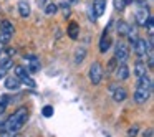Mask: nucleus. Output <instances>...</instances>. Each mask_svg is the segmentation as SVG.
Listing matches in <instances>:
<instances>
[{"label": "nucleus", "mask_w": 154, "mask_h": 137, "mask_svg": "<svg viewBox=\"0 0 154 137\" xmlns=\"http://www.w3.org/2000/svg\"><path fill=\"white\" fill-rule=\"evenodd\" d=\"M88 76H90V81L91 84H100L103 81V76H104V70L101 66L100 61H93L90 66V71H88Z\"/></svg>", "instance_id": "4"}, {"label": "nucleus", "mask_w": 154, "mask_h": 137, "mask_svg": "<svg viewBox=\"0 0 154 137\" xmlns=\"http://www.w3.org/2000/svg\"><path fill=\"white\" fill-rule=\"evenodd\" d=\"M28 121V109L27 107H18L12 116H8L7 119L4 121V124L0 126V130L2 132H8V134H18L23 126Z\"/></svg>", "instance_id": "1"}, {"label": "nucleus", "mask_w": 154, "mask_h": 137, "mask_svg": "<svg viewBox=\"0 0 154 137\" xmlns=\"http://www.w3.org/2000/svg\"><path fill=\"white\" fill-rule=\"evenodd\" d=\"M58 12V5L57 4H48L45 7V15H55Z\"/></svg>", "instance_id": "21"}, {"label": "nucleus", "mask_w": 154, "mask_h": 137, "mask_svg": "<svg viewBox=\"0 0 154 137\" xmlns=\"http://www.w3.org/2000/svg\"><path fill=\"white\" fill-rule=\"evenodd\" d=\"M118 33L119 35H123V37H126V33H128V30H129V25L126 23V22H118Z\"/></svg>", "instance_id": "20"}, {"label": "nucleus", "mask_w": 154, "mask_h": 137, "mask_svg": "<svg viewBox=\"0 0 154 137\" xmlns=\"http://www.w3.org/2000/svg\"><path fill=\"white\" fill-rule=\"evenodd\" d=\"M109 94H111V97H113L114 103H123V101H126V97H128L126 89H124L123 86H119V84H111L109 86Z\"/></svg>", "instance_id": "8"}, {"label": "nucleus", "mask_w": 154, "mask_h": 137, "mask_svg": "<svg viewBox=\"0 0 154 137\" xmlns=\"http://www.w3.org/2000/svg\"><path fill=\"white\" fill-rule=\"evenodd\" d=\"M137 132H139V126H131L129 127V130H128V137H136L137 136Z\"/></svg>", "instance_id": "23"}, {"label": "nucleus", "mask_w": 154, "mask_h": 137, "mask_svg": "<svg viewBox=\"0 0 154 137\" xmlns=\"http://www.w3.org/2000/svg\"><path fill=\"white\" fill-rule=\"evenodd\" d=\"M5 107H7V103H0V116H2V114H4Z\"/></svg>", "instance_id": "25"}, {"label": "nucleus", "mask_w": 154, "mask_h": 137, "mask_svg": "<svg viewBox=\"0 0 154 137\" xmlns=\"http://www.w3.org/2000/svg\"><path fill=\"white\" fill-rule=\"evenodd\" d=\"M134 18H136V23H137V27H146L147 20L151 18L149 8H147L146 5H141V7L136 10V15H134Z\"/></svg>", "instance_id": "9"}, {"label": "nucleus", "mask_w": 154, "mask_h": 137, "mask_svg": "<svg viewBox=\"0 0 154 137\" xmlns=\"http://www.w3.org/2000/svg\"><path fill=\"white\" fill-rule=\"evenodd\" d=\"M137 2H141V4H146V0H137Z\"/></svg>", "instance_id": "28"}, {"label": "nucleus", "mask_w": 154, "mask_h": 137, "mask_svg": "<svg viewBox=\"0 0 154 137\" xmlns=\"http://www.w3.org/2000/svg\"><path fill=\"white\" fill-rule=\"evenodd\" d=\"M133 73L136 78H141V76H146L147 74V64L143 61V58H137L134 61V68H133Z\"/></svg>", "instance_id": "12"}, {"label": "nucleus", "mask_w": 154, "mask_h": 137, "mask_svg": "<svg viewBox=\"0 0 154 137\" xmlns=\"http://www.w3.org/2000/svg\"><path fill=\"white\" fill-rule=\"evenodd\" d=\"M126 7V0H114V8L116 10H124Z\"/></svg>", "instance_id": "24"}, {"label": "nucleus", "mask_w": 154, "mask_h": 137, "mask_svg": "<svg viewBox=\"0 0 154 137\" xmlns=\"http://www.w3.org/2000/svg\"><path fill=\"white\" fill-rule=\"evenodd\" d=\"M14 33H15V28L10 22L8 20L0 22V43H8L14 37Z\"/></svg>", "instance_id": "6"}, {"label": "nucleus", "mask_w": 154, "mask_h": 137, "mask_svg": "<svg viewBox=\"0 0 154 137\" xmlns=\"http://www.w3.org/2000/svg\"><path fill=\"white\" fill-rule=\"evenodd\" d=\"M109 28H106V30L103 31V35H101V40H100V51L101 53H106V51L109 50V46H111V38H109V33H108Z\"/></svg>", "instance_id": "14"}, {"label": "nucleus", "mask_w": 154, "mask_h": 137, "mask_svg": "<svg viewBox=\"0 0 154 137\" xmlns=\"http://www.w3.org/2000/svg\"><path fill=\"white\" fill-rule=\"evenodd\" d=\"M25 61H27V71L30 74H35V73H38L40 71V68H42V64H40V60H38L37 56H33V55H30V56H25Z\"/></svg>", "instance_id": "11"}, {"label": "nucleus", "mask_w": 154, "mask_h": 137, "mask_svg": "<svg viewBox=\"0 0 154 137\" xmlns=\"http://www.w3.org/2000/svg\"><path fill=\"white\" fill-rule=\"evenodd\" d=\"M152 94V79L149 78V74L137 78L136 91H134V101L137 104H144Z\"/></svg>", "instance_id": "2"}, {"label": "nucleus", "mask_w": 154, "mask_h": 137, "mask_svg": "<svg viewBox=\"0 0 154 137\" xmlns=\"http://www.w3.org/2000/svg\"><path fill=\"white\" fill-rule=\"evenodd\" d=\"M68 4H71V5H75V4H78V0H66Z\"/></svg>", "instance_id": "27"}, {"label": "nucleus", "mask_w": 154, "mask_h": 137, "mask_svg": "<svg viewBox=\"0 0 154 137\" xmlns=\"http://www.w3.org/2000/svg\"><path fill=\"white\" fill-rule=\"evenodd\" d=\"M66 35L71 40H78V37H80V25L76 22H70V25L66 28Z\"/></svg>", "instance_id": "18"}, {"label": "nucleus", "mask_w": 154, "mask_h": 137, "mask_svg": "<svg viewBox=\"0 0 154 137\" xmlns=\"http://www.w3.org/2000/svg\"><path fill=\"white\" fill-rule=\"evenodd\" d=\"M143 136H144V137H151V136H152V130L149 129V130H147V132H144Z\"/></svg>", "instance_id": "26"}, {"label": "nucleus", "mask_w": 154, "mask_h": 137, "mask_svg": "<svg viewBox=\"0 0 154 137\" xmlns=\"http://www.w3.org/2000/svg\"><path fill=\"white\" fill-rule=\"evenodd\" d=\"M128 58H129V48H128V45L123 43V41H118L116 46H114V60L118 63H126Z\"/></svg>", "instance_id": "7"}, {"label": "nucleus", "mask_w": 154, "mask_h": 137, "mask_svg": "<svg viewBox=\"0 0 154 137\" xmlns=\"http://www.w3.org/2000/svg\"><path fill=\"white\" fill-rule=\"evenodd\" d=\"M15 76H17L18 81H20L22 84H25V86H28V88H35V86H37V84H35V81L32 79L30 73L27 71V68L22 66V64L15 66Z\"/></svg>", "instance_id": "5"}, {"label": "nucleus", "mask_w": 154, "mask_h": 137, "mask_svg": "<svg viewBox=\"0 0 154 137\" xmlns=\"http://www.w3.org/2000/svg\"><path fill=\"white\" fill-rule=\"evenodd\" d=\"M20 86H22V83L18 81V78L15 76H7L5 78V89H8V91H18L20 89Z\"/></svg>", "instance_id": "15"}, {"label": "nucleus", "mask_w": 154, "mask_h": 137, "mask_svg": "<svg viewBox=\"0 0 154 137\" xmlns=\"http://www.w3.org/2000/svg\"><path fill=\"white\" fill-rule=\"evenodd\" d=\"M114 76H116L118 81H126V79H129V76H131L129 66H128L126 63H118L116 70H114Z\"/></svg>", "instance_id": "10"}, {"label": "nucleus", "mask_w": 154, "mask_h": 137, "mask_svg": "<svg viewBox=\"0 0 154 137\" xmlns=\"http://www.w3.org/2000/svg\"><path fill=\"white\" fill-rule=\"evenodd\" d=\"M86 56H88L86 48H85V46L76 48V50H75V55H73V63L75 64H81L85 60H86Z\"/></svg>", "instance_id": "17"}, {"label": "nucleus", "mask_w": 154, "mask_h": 137, "mask_svg": "<svg viewBox=\"0 0 154 137\" xmlns=\"http://www.w3.org/2000/svg\"><path fill=\"white\" fill-rule=\"evenodd\" d=\"M106 5H108L106 0H93L91 10H93L94 15H96V18H100V17L104 15V12H106Z\"/></svg>", "instance_id": "13"}, {"label": "nucleus", "mask_w": 154, "mask_h": 137, "mask_svg": "<svg viewBox=\"0 0 154 137\" xmlns=\"http://www.w3.org/2000/svg\"><path fill=\"white\" fill-rule=\"evenodd\" d=\"M12 66H14L12 58H4V60H0V79H4V78L7 76V73L10 71Z\"/></svg>", "instance_id": "16"}, {"label": "nucleus", "mask_w": 154, "mask_h": 137, "mask_svg": "<svg viewBox=\"0 0 154 137\" xmlns=\"http://www.w3.org/2000/svg\"><path fill=\"white\" fill-rule=\"evenodd\" d=\"M18 13H20L22 18H28V17H30V5H28L25 0H22L20 4H18Z\"/></svg>", "instance_id": "19"}, {"label": "nucleus", "mask_w": 154, "mask_h": 137, "mask_svg": "<svg viewBox=\"0 0 154 137\" xmlns=\"http://www.w3.org/2000/svg\"><path fill=\"white\" fill-rule=\"evenodd\" d=\"M151 41H152V38H149V41H146L141 37H137L136 40H134L133 50H134V53H136L137 58H146L149 53H152V43H151Z\"/></svg>", "instance_id": "3"}, {"label": "nucleus", "mask_w": 154, "mask_h": 137, "mask_svg": "<svg viewBox=\"0 0 154 137\" xmlns=\"http://www.w3.org/2000/svg\"><path fill=\"white\" fill-rule=\"evenodd\" d=\"M53 112H55L53 106H45L43 109H42V114H43L45 117H51V116H53Z\"/></svg>", "instance_id": "22"}]
</instances>
